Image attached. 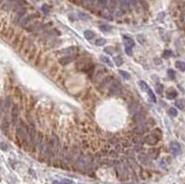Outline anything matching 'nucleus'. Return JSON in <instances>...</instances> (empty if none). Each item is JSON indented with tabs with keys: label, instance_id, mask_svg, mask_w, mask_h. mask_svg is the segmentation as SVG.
Masks as SVG:
<instances>
[{
	"label": "nucleus",
	"instance_id": "obj_17",
	"mask_svg": "<svg viewBox=\"0 0 185 184\" xmlns=\"http://www.w3.org/2000/svg\"><path fill=\"white\" fill-rule=\"evenodd\" d=\"M175 106H177L178 108H180V109H183V108H184V103H183V100H181V99H178V100H176Z\"/></svg>",
	"mask_w": 185,
	"mask_h": 184
},
{
	"label": "nucleus",
	"instance_id": "obj_15",
	"mask_svg": "<svg viewBox=\"0 0 185 184\" xmlns=\"http://www.w3.org/2000/svg\"><path fill=\"white\" fill-rule=\"evenodd\" d=\"M114 62L117 66H121L123 64V59L120 56H117V57H114Z\"/></svg>",
	"mask_w": 185,
	"mask_h": 184
},
{
	"label": "nucleus",
	"instance_id": "obj_32",
	"mask_svg": "<svg viewBox=\"0 0 185 184\" xmlns=\"http://www.w3.org/2000/svg\"><path fill=\"white\" fill-rule=\"evenodd\" d=\"M137 38H138V41L140 42L141 44H144V42H145V38H144L143 35H139Z\"/></svg>",
	"mask_w": 185,
	"mask_h": 184
},
{
	"label": "nucleus",
	"instance_id": "obj_25",
	"mask_svg": "<svg viewBox=\"0 0 185 184\" xmlns=\"http://www.w3.org/2000/svg\"><path fill=\"white\" fill-rule=\"evenodd\" d=\"M163 90H164V86L162 85V84H157V85L155 86V92L158 94H161Z\"/></svg>",
	"mask_w": 185,
	"mask_h": 184
},
{
	"label": "nucleus",
	"instance_id": "obj_16",
	"mask_svg": "<svg viewBox=\"0 0 185 184\" xmlns=\"http://www.w3.org/2000/svg\"><path fill=\"white\" fill-rule=\"evenodd\" d=\"M100 59H101L104 63H106V65H108V66H110V67H113L112 61H111V60L109 59V58H107V57H104V56H102L101 58H100Z\"/></svg>",
	"mask_w": 185,
	"mask_h": 184
},
{
	"label": "nucleus",
	"instance_id": "obj_6",
	"mask_svg": "<svg viewBox=\"0 0 185 184\" xmlns=\"http://www.w3.org/2000/svg\"><path fill=\"white\" fill-rule=\"evenodd\" d=\"M76 50V47H69V48H65L63 50L59 51V54H66V56H71Z\"/></svg>",
	"mask_w": 185,
	"mask_h": 184
},
{
	"label": "nucleus",
	"instance_id": "obj_24",
	"mask_svg": "<svg viewBox=\"0 0 185 184\" xmlns=\"http://www.w3.org/2000/svg\"><path fill=\"white\" fill-rule=\"evenodd\" d=\"M168 75H169V77L171 79V80H174L176 77V72L174 71L173 69H168Z\"/></svg>",
	"mask_w": 185,
	"mask_h": 184
},
{
	"label": "nucleus",
	"instance_id": "obj_3",
	"mask_svg": "<svg viewBox=\"0 0 185 184\" xmlns=\"http://www.w3.org/2000/svg\"><path fill=\"white\" fill-rule=\"evenodd\" d=\"M144 142L149 145H155L158 142V138L155 137L154 134H148L144 137Z\"/></svg>",
	"mask_w": 185,
	"mask_h": 184
},
{
	"label": "nucleus",
	"instance_id": "obj_11",
	"mask_svg": "<svg viewBox=\"0 0 185 184\" xmlns=\"http://www.w3.org/2000/svg\"><path fill=\"white\" fill-rule=\"evenodd\" d=\"M84 37H85L87 40H92V38L95 37V32L90 30L85 31V32H84Z\"/></svg>",
	"mask_w": 185,
	"mask_h": 184
},
{
	"label": "nucleus",
	"instance_id": "obj_4",
	"mask_svg": "<svg viewBox=\"0 0 185 184\" xmlns=\"http://www.w3.org/2000/svg\"><path fill=\"white\" fill-rule=\"evenodd\" d=\"M18 117V105H14L13 107H12V111H11V117H12V122H13V124H17Z\"/></svg>",
	"mask_w": 185,
	"mask_h": 184
},
{
	"label": "nucleus",
	"instance_id": "obj_20",
	"mask_svg": "<svg viewBox=\"0 0 185 184\" xmlns=\"http://www.w3.org/2000/svg\"><path fill=\"white\" fill-rule=\"evenodd\" d=\"M106 39H103V38H99V39L95 40V44L97 46H103L106 44Z\"/></svg>",
	"mask_w": 185,
	"mask_h": 184
},
{
	"label": "nucleus",
	"instance_id": "obj_27",
	"mask_svg": "<svg viewBox=\"0 0 185 184\" xmlns=\"http://www.w3.org/2000/svg\"><path fill=\"white\" fill-rule=\"evenodd\" d=\"M104 51L106 54H108V55H113V53H114V49H113V47H111V46L106 47V48L104 49Z\"/></svg>",
	"mask_w": 185,
	"mask_h": 184
},
{
	"label": "nucleus",
	"instance_id": "obj_34",
	"mask_svg": "<svg viewBox=\"0 0 185 184\" xmlns=\"http://www.w3.org/2000/svg\"><path fill=\"white\" fill-rule=\"evenodd\" d=\"M53 184H61V182L58 181V180H54V181H53Z\"/></svg>",
	"mask_w": 185,
	"mask_h": 184
},
{
	"label": "nucleus",
	"instance_id": "obj_30",
	"mask_svg": "<svg viewBox=\"0 0 185 184\" xmlns=\"http://www.w3.org/2000/svg\"><path fill=\"white\" fill-rule=\"evenodd\" d=\"M24 13H25V10H24V9H22V10H20V11H18V15H17V18H16V22L20 21V19H21V17L24 15Z\"/></svg>",
	"mask_w": 185,
	"mask_h": 184
},
{
	"label": "nucleus",
	"instance_id": "obj_23",
	"mask_svg": "<svg viewBox=\"0 0 185 184\" xmlns=\"http://www.w3.org/2000/svg\"><path fill=\"white\" fill-rule=\"evenodd\" d=\"M42 10H43V12H44L45 15H48L49 12H50V7H49L47 5L44 4L42 6Z\"/></svg>",
	"mask_w": 185,
	"mask_h": 184
},
{
	"label": "nucleus",
	"instance_id": "obj_14",
	"mask_svg": "<svg viewBox=\"0 0 185 184\" xmlns=\"http://www.w3.org/2000/svg\"><path fill=\"white\" fill-rule=\"evenodd\" d=\"M139 85H140V88H141L143 91H145V92H148V90L150 89L148 84L146 82H144L143 81H139Z\"/></svg>",
	"mask_w": 185,
	"mask_h": 184
},
{
	"label": "nucleus",
	"instance_id": "obj_22",
	"mask_svg": "<svg viewBox=\"0 0 185 184\" xmlns=\"http://www.w3.org/2000/svg\"><path fill=\"white\" fill-rule=\"evenodd\" d=\"M99 29L102 32H109L111 30V27L109 25H106V24H103L99 27Z\"/></svg>",
	"mask_w": 185,
	"mask_h": 184
},
{
	"label": "nucleus",
	"instance_id": "obj_31",
	"mask_svg": "<svg viewBox=\"0 0 185 184\" xmlns=\"http://www.w3.org/2000/svg\"><path fill=\"white\" fill-rule=\"evenodd\" d=\"M116 4H117V2H116L115 0H111L110 2H109V7H110V8H115V7H116Z\"/></svg>",
	"mask_w": 185,
	"mask_h": 184
},
{
	"label": "nucleus",
	"instance_id": "obj_5",
	"mask_svg": "<svg viewBox=\"0 0 185 184\" xmlns=\"http://www.w3.org/2000/svg\"><path fill=\"white\" fill-rule=\"evenodd\" d=\"M74 59H75V58H74L73 56H65V57H63V58H61L58 60V62L61 65H67L71 62V61H73Z\"/></svg>",
	"mask_w": 185,
	"mask_h": 184
},
{
	"label": "nucleus",
	"instance_id": "obj_8",
	"mask_svg": "<svg viewBox=\"0 0 185 184\" xmlns=\"http://www.w3.org/2000/svg\"><path fill=\"white\" fill-rule=\"evenodd\" d=\"M39 15L38 14H31L30 16H28L27 18H25L24 20L22 21V25H26L28 22H30L31 21H32L34 18H36V17H38Z\"/></svg>",
	"mask_w": 185,
	"mask_h": 184
},
{
	"label": "nucleus",
	"instance_id": "obj_9",
	"mask_svg": "<svg viewBox=\"0 0 185 184\" xmlns=\"http://www.w3.org/2000/svg\"><path fill=\"white\" fill-rule=\"evenodd\" d=\"M129 7H130V2L129 0H121L120 1V8H121V10H127V9H129Z\"/></svg>",
	"mask_w": 185,
	"mask_h": 184
},
{
	"label": "nucleus",
	"instance_id": "obj_10",
	"mask_svg": "<svg viewBox=\"0 0 185 184\" xmlns=\"http://www.w3.org/2000/svg\"><path fill=\"white\" fill-rule=\"evenodd\" d=\"M176 68L178 69H180V71H185V62H183V61H177L176 62Z\"/></svg>",
	"mask_w": 185,
	"mask_h": 184
},
{
	"label": "nucleus",
	"instance_id": "obj_21",
	"mask_svg": "<svg viewBox=\"0 0 185 184\" xmlns=\"http://www.w3.org/2000/svg\"><path fill=\"white\" fill-rule=\"evenodd\" d=\"M177 95H178V93L175 92V91H173V92L168 93V94H166V98L168 99H174V98H176Z\"/></svg>",
	"mask_w": 185,
	"mask_h": 184
},
{
	"label": "nucleus",
	"instance_id": "obj_26",
	"mask_svg": "<svg viewBox=\"0 0 185 184\" xmlns=\"http://www.w3.org/2000/svg\"><path fill=\"white\" fill-rule=\"evenodd\" d=\"M169 113L171 117H176V116H178V111H177V109L174 107H171L170 109H169Z\"/></svg>",
	"mask_w": 185,
	"mask_h": 184
},
{
	"label": "nucleus",
	"instance_id": "obj_12",
	"mask_svg": "<svg viewBox=\"0 0 185 184\" xmlns=\"http://www.w3.org/2000/svg\"><path fill=\"white\" fill-rule=\"evenodd\" d=\"M78 17L81 19V20H82V21H88V20L91 19L90 15H88V14L86 13H83V12H78Z\"/></svg>",
	"mask_w": 185,
	"mask_h": 184
},
{
	"label": "nucleus",
	"instance_id": "obj_1",
	"mask_svg": "<svg viewBox=\"0 0 185 184\" xmlns=\"http://www.w3.org/2000/svg\"><path fill=\"white\" fill-rule=\"evenodd\" d=\"M169 148H170V151L174 157L179 155L181 153V147H180V144L178 142H171Z\"/></svg>",
	"mask_w": 185,
	"mask_h": 184
},
{
	"label": "nucleus",
	"instance_id": "obj_29",
	"mask_svg": "<svg viewBox=\"0 0 185 184\" xmlns=\"http://www.w3.org/2000/svg\"><path fill=\"white\" fill-rule=\"evenodd\" d=\"M125 53L128 56H132V47L131 46H125Z\"/></svg>",
	"mask_w": 185,
	"mask_h": 184
},
{
	"label": "nucleus",
	"instance_id": "obj_2",
	"mask_svg": "<svg viewBox=\"0 0 185 184\" xmlns=\"http://www.w3.org/2000/svg\"><path fill=\"white\" fill-rule=\"evenodd\" d=\"M26 132H27L26 128H25V126L23 125V122L21 121V124L18 125V127H17V134H18V138L22 139V140H25L26 139Z\"/></svg>",
	"mask_w": 185,
	"mask_h": 184
},
{
	"label": "nucleus",
	"instance_id": "obj_13",
	"mask_svg": "<svg viewBox=\"0 0 185 184\" xmlns=\"http://www.w3.org/2000/svg\"><path fill=\"white\" fill-rule=\"evenodd\" d=\"M30 138H31V142H32V143H34L35 138H36V133H35L34 127H32L30 130Z\"/></svg>",
	"mask_w": 185,
	"mask_h": 184
},
{
	"label": "nucleus",
	"instance_id": "obj_19",
	"mask_svg": "<svg viewBox=\"0 0 185 184\" xmlns=\"http://www.w3.org/2000/svg\"><path fill=\"white\" fill-rule=\"evenodd\" d=\"M118 72H119L120 75H121V76H122L124 79H126V80H130V79H131V75H130L127 71H124V70H122V69H119Z\"/></svg>",
	"mask_w": 185,
	"mask_h": 184
},
{
	"label": "nucleus",
	"instance_id": "obj_18",
	"mask_svg": "<svg viewBox=\"0 0 185 184\" xmlns=\"http://www.w3.org/2000/svg\"><path fill=\"white\" fill-rule=\"evenodd\" d=\"M147 93H148V95H149V97H150V99H151V101H152L153 103H155V102H156V97H155L154 92H153L151 89H149Z\"/></svg>",
	"mask_w": 185,
	"mask_h": 184
},
{
	"label": "nucleus",
	"instance_id": "obj_7",
	"mask_svg": "<svg viewBox=\"0 0 185 184\" xmlns=\"http://www.w3.org/2000/svg\"><path fill=\"white\" fill-rule=\"evenodd\" d=\"M123 39H124V44L125 46H131V47H133L135 43H134L133 39L132 38H130L128 36H124L123 37Z\"/></svg>",
	"mask_w": 185,
	"mask_h": 184
},
{
	"label": "nucleus",
	"instance_id": "obj_33",
	"mask_svg": "<svg viewBox=\"0 0 185 184\" xmlns=\"http://www.w3.org/2000/svg\"><path fill=\"white\" fill-rule=\"evenodd\" d=\"M63 183L64 184H74L73 181L69 180V179H64V180H63Z\"/></svg>",
	"mask_w": 185,
	"mask_h": 184
},
{
	"label": "nucleus",
	"instance_id": "obj_28",
	"mask_svg": "<svg viewBox=\"0 0 185 184\" xmlns=\"http://www.w3.org/2000/svg\"><path fill=\"white\" fill-rule=\"evenodd\" d=\"M171 56H172V52H171L169 49H166V50H165L164 53H163V57H164V58H169V57H171Z\"/></svg>",
	"mask_w": 185,
	"mask_h": 184
}]
</instances>
